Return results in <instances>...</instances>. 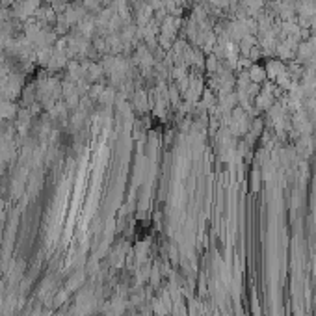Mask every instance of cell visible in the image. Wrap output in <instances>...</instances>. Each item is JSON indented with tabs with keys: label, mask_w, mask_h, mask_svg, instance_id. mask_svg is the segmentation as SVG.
I'll use <instances>...</instances> for the list:
<instances>
[{
	"label": "cell",
	"mask_w": 316,
	"mask_h": 316,
	"mask_svg": "<svg viewBox=\"0 0 316 316\" xmlns=\"http://www.w3.org/2000/svg\"><path fill=\"white\" fill-rule=\"evenodd\" d=\"M264 69H266V78H268L270 82H275V78L286 71V63L281 62V60H268Z\"/></svg>",
	"instance_id": "obj_1"
},
{
	"label": "cell",
	"mask_w": 316,
	"mask_h": 316,
	"mask_svg": "<svg viewBox=\"0 0 316 316\" xmlns=\"http://www.w3.org/2000/svg\"><path fill=\"white\" fill-rule=\"evenodd\" d=\"M247 75H249V80L253 82V84H259L262 86L266 82V69L259 65V63H253L249 69H247Z\"/></svg>",
	"instance_id": "obj_2"
},
{
	"label": "cell",
	"mask_w": 316,
	"mask_h": 316,
	"mask_svg": "<svg viewBox=\"0 0 316 316\" xmlns=\"http://www.w3.org/2000/svg\"><path fill=\"white\" fill-rule=\"evenodd\" d=\"M19 114V108L13 100H2L0 102V119H13Z\"/></svg>",
	"instance_id": "obj_3"
}]
</instances>
